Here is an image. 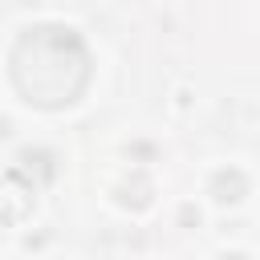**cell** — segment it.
<instances>
[{
    "instance_id": "6da1fadb",
    "label": "cell",
    "mask_w": 260,
    "mask_h": 260,
    "mask_svg": "<svg viewBox=\"0 0 260 260\" xmlns=\"http://www.w3.org/2000/svg\"><path fill=\"white\" fill-rule=\"evenodd\" d=\"M12 85L24 102L57 110L81 98L89 85V53L73 28L37 24L12 49Z\"/></svg>"
},
{
    "instance_id": "3957f363",
    "label": "cell",
    "mask_w": 260,
    "mask_h": 260,
    "mask_svg": "<svg viewBox=\"0 0 260 260\" xmlns=\"http://www.w3.org/2000/svg\"><path fill=\"white\" fill-rule=\"evenodd\" d=\"M219 260H248V256H240V252H228V256H219Z\"/></svg>"
},
{
    "instance_id": "7a4b0ae2",
    "label": "cell",
    "mask_w": 260,
    "mask_h": 260,
    "mask_svg": "<svg viewBox=\"0 0 260 260\" xmlns=\"http://www.w3.org/2000/svg\"><path fill=\"white\" fill-rule=\"evenodd\" d=\"M244 191H248V179H244L240 171H215L211 195H215L219 203H236V199H244Z\"/></svg>"
}]
</instances>
